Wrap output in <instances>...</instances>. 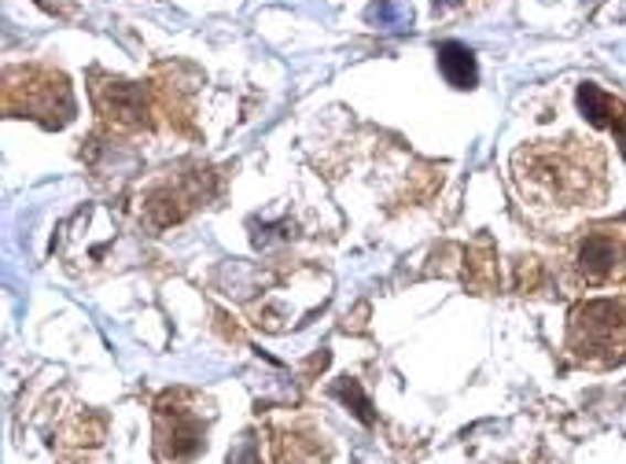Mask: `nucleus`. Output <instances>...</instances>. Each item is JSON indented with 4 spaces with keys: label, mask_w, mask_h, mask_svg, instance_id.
<instances>
[{
    "label": "nucleus",
    "mask_w": 626,
    "mask_h": 464,
    "mask_svg": "<svg viewBox=\"0 0 626 464\" xmlns=\"http://www.w3.org/2000/svg\"><path fill=\"white\" fill-rule=\"evenodd\" d=\"M575 347L586 350H612L615 339L626 336V306L615 298H593L575 309Z\"/></svg>",
    "instance_id": "1"
},
{
    "label": "nucleus",
    "mask_w": 626,
    "mask_h": 464,
    "mask_svg": "<svg viewBox=\"0 0 626 464\" xmlns=\"http://www.w3.org/2000/svg\"><path fill=\"white\" fill-rule=\"evenodd\" d=\"M579 273L590 284L619 281L626 273V247L615 236H608V232H593L579 247Z\"/></svg>",
    "instance_id": "2"
},
{
    "label": "nucleus",
    "mask_w": 626,
    "mask_h": 464,
    "mask_svg": "<svg viewBox=\"0 0 626 464\" xmlns=\"http://www.w3.org/2000/svg\"><path fill=\"white\" fill-rule=\"evenodd\" d=\"M579 104L590 115V122H597V126H612V129H619V137H626V107L615 104L612 96H604L597 85H582Z\"/></svg>",
    "instance_id": "3"
},
{
    "label": "nucleus",
    "mask_w": 626,
    "mask_h": 464,
    "mask_svg": "<svg viewBox=\"0 0 626 464\" xmlns=\"http://www.w3.org/2000/svg\"><path fill=\"white\" fill-rule=\"evenodd\" d=\"M100 107L118 122H137L145 115V93L129 82H115L107 93H100Z\"/></svg>",
    "instance_id": "4"
},
{
    "label": "nucleus",
    "mask_w": 626,
    "mask_h": 464,
    "mask_svg": "<svg viewBox=\"0 0 626 464\" xmlns=\"http://www.w3.org/2000/svg\"><path fill=\"white\" fill-rule=\"evenodd\" d=\"M438 66H443L449 85H457V88L476 85V60H471V52L465 44H454V41L443 44V49H438Z\"/></svg>",
    "instance_id": "5"
}]
</instances>
